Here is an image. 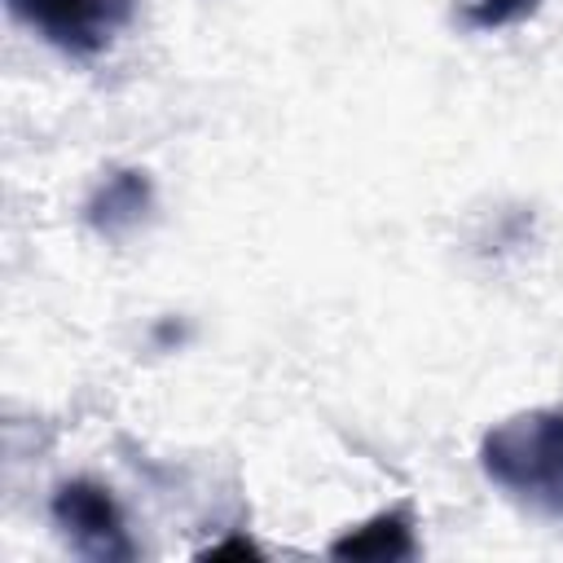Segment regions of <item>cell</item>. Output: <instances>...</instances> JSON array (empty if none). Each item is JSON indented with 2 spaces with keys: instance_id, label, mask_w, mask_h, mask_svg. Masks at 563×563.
<instances>
[{
  "instance_id": "6da1fadb",
  "label": "cell",
  "mask_w": 563,
  "mask_h": 563,
  "mask_svg": "<svg viewBox=\"0 0 563 563\" xmlns=\"http://www.w3.org/2000/svg\"><path fill=\"white\" fill-rule=\"evenodd\" d=\"M479 471L510 501L563 523V405H541L484 431Z\"/></svg>"
},
{
  "instance_id": "7a4b0ae2",
  "label": "cell",
  "mask_w": 563,
  "mask_h": 563,
  "mask_svg": "<svg viewBox=\"0 0 563 563\" xmlns=\"http://www.w3.org/2000/svg\"><path fill=\"white\" fill-rule=\"evenodd\" d=\"M9 13L66 57L88 62L136 18V0H9Z\"/></svg>"
},
{
  "instance_id": "3957f363",
  "label": "cell",
  "mask_w": 563,
  "mask_h": 563,
  "mask_svg": "<svg viewBox=\"0 0 563 563\" xmlns=\"http://www.w3.org/2000/svg\"><path fill=\"white\" fill-rule=\"evenodd\" d=\"M53 523L66 537V545L92 563H128L136 559V545L128 537L123 510L97 479H66L53 493Z\"/></svg>"
},
{
  "instance_id": "277c9868",
  "label": "cell",
  "mask_w": 563,
  "mask_h": 563,
  "mask_svg": "<svg viewBox=\"0 0 563 563\" xmlns=\"http://www.w3.org/2000/svg\"><path fill=\"white\" fill-rule=\"evenodd\" d=\"M150 202H154L150 176L136 172V167H119V172H110V176L88 194V202H84V220H88L97 233L119 238V233H128L132 224L145 220Z\"/></svg>"
},
{
  "instance_id": "5b68a950",
  "label": "cell",
  "mask_w": 563,
  "mask_h": 563,
  "mask_svg": "<svg viewBox=\"0 0 563 563\" xmlns=\"http://www.w3.org/2000/svg\"><path fill=\"white\" fill-rule=\"evenodd\" d=\"M325 554L330 559H413L418 541H413L405 510H383V515L365 519L361 528L334 537Z\"/></svg>"
},
{
  "instance_id": "8992f818",
  "label": "cell",
  "mask_w": 563,
  "mask_h": 563,
  "mask_svg": "<svg viewBox=\"0 0 563 563\" xmlns=\"http://www.w3.org/2000/svg\"><path fill=\"white\" fill-rule=\"evenodd\" d=\"M537 9L541 0H462V22L471 31H497V26H515L532 18Z\"/></svg>"
},
{
  "instance_id": "52a82bcc",
  "label": "cell",
  "mask_w": 563,
  "mask_h": 563,
  "mask_svg": "<svg viewBox=\"0 0 563 563\" xmlns=\"http://www.w3.org/2000/svg\"><path fill=\"white\" fill-rule=\"evenodd\" d=\"M224 554H260L246 537H233V541H224V545H211V550H202V559H224Z\"/></svg>"
}]
</instances>
